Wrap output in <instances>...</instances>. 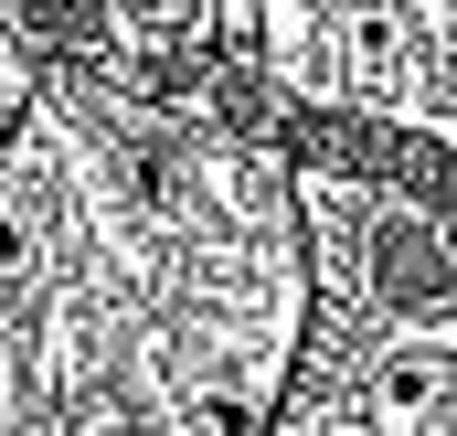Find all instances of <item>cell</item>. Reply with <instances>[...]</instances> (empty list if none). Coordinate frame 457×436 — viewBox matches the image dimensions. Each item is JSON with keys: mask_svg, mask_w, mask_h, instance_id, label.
<instances>
[{"mask_svg": "<svg viewBox=\"0 0 457 436\" xmlns=\"http://www.w3.org/2000/svg\"><path fill=\"white\" fill-rule=\"evenodd\" d=\"M298 298L266 96L43 54L0 128V436H266Z\"/></svg>", "mask_w": 457, "mask_h": 436, "instance_id": "6da1fadb", "label": "cell"}, {"mask_svg": "<svg viewBox=\"0 0 457 436\" xmlns=\"http://www.w3.org/2000/svg\"><path fill=\"white\" fill-rule=\"evenodd\" d=\"M447 149L287 117V181L309 298L266 436H447L457 320H447Z\"/></svg>", "mask_w": 457, "mask_h": 436, "instance_id": "7a4b0ae2", "label": "cell"}, {"mask_svg": "<svg viewBox=\"0 0 457 436\" xmlns=\"http://www.w3.org/2000/svg\"><path fill=\"white\" fill-rule=\"evenodd\" d=\"M43 54H107L128 75H170V86H255V11L245 0H0Z\"/></svg>", "mask_w": 457, "mask_h": 436, "instance_id": "3957f363", "label": "cell"}, {"mask_svg": "<svg viewBox=\"0 0 457 436\" xmlns=\"http://www.w3.org/2000/svg\"><path fill=\"white\" fill-rule=\"evenodd\" d=\"M32 75H43V43L0 11V128H11V107H21V96H32Z\"/></svg>", "mask_w": 457, "mask_h": 436, "instance_id": "277c9868", "label": "cell"}]
</instances>
